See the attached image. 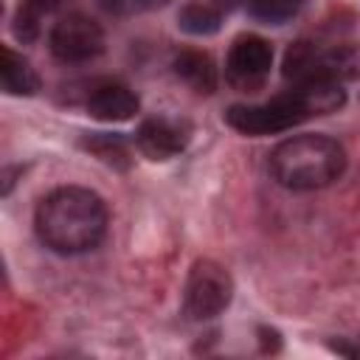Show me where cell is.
I'll return each mask as SVG.
<instances>
[{"mask_svg":"<svg viewBox=\"0 0 360 360\" xmlns=\"http://www.w3.org/2000/svg\"><path fill=\"white\" fill-rule=\"evenodd\" d=\"M104 51V31L87 14H68L51 28V53L62 62H87Z\"/></svg>","mask_w":360,"mask_h":360,"instance_id":"cell-6","label":"cell"},{"mask_svg":"<svg viewBox=\"0 0 360 360\" xmlns=\"http://www.w3.org/2000/svg\"><path fill=\"white\" fill-rule=\"evenodd\" d=\"M82 146H84L87 152H93L96 158H101L104 163H110V166H118V169H127V166H129V149H127L124 135L96 132V135L84 138Z\"/></svg>","mask_w":360,"mask_h":360,"instance_id":"cell-14","label":"cell"},{"mask_svg":"<svg viewBox=\"0 0 360 360\" xmlns=\"http://www.w3.org/2000/svg\"><path fill=\"white\" fill-rule=\"evenodd\" d=\"M233 298V278L231 273L211 262L200 259L194 262L188 281H186V295H183V309L191 321H208L217 318Z\"/></svg>","mask_w":360,"mask_h":360,"instance_id":"cell-4","label":"cell"},{"mask_svg":"<svg viewBox=\"0 0 360 360\" xmlns=\"http://www.w3.org/2000/svg\"><path fill=\"white\" fill-rule=\"evenodd\" d=\"M211 3H214L219 11H233V8H239L245 0H211Z\"/></svg>","mask_w":360,"mask_h":360,"instance_id":"cell-17","label":"cell"},{"mask_svg":"<svg viewBox=\"0 0 360 360\" xmlns=\"http://www.w3.org/2000/svg\"><path fill=\"white\" fill-rule=\"evenodd\" d=\"M338 354H346V357H360V338H349V340H338V343H329Z\"/></svg>","mask_w":360,"mask_h":360,"instance_id":"cell-16","label":"cell"},{"mask_svg":"<svg viewBox=\"0 0 360 360\" xmlns=\"http://www.w3.org/2000/svg\"><path fill=\"white\" fill-rule=\"evenodd\" d=\"M0 82L8 96H34L39 90L37 70L28 65V59L14 53L11 48L0 51Z\"/></svg>","mask_w":360,"mask_h":360,"instance_id":"cell-10","label":"cell"},{"mask_svg":"<svg viewBox=\"0 0 360 360\" xmlns=\"http://www.w3.org/2000/svg\"><path fill=\"white\" fill-rule=\"evenodd\" d=\"M270 65H273L270 42L256 34H248L231 45L228 62H225V76L239 90H259L270 73Z\"/></svg>","mask_w":360,"mask_h":360,"instance_id":"cell-7","label":"cell"},{"mask_svg":"<svg viewBox=\"0 0 360 360\" xmlns=\"http://www.w3.org/2000/svg\"><path fill=\"white\" fill-rule=\"evenodd\" d=\"M352 59L340 48H323L318 42H295L287 56H284V76L292 79L295 84L301 82H315V79H335L352 73Z\"/></svg>","mask_w":360,"mask_h":360,"instance_id":"cell-5","label":"cell"},{"mask_svg":"<svg viewBox=\"0 0 360 360\" xmlns=\"http://www.w3.org/2000/svg\"><path fill=\"white\" fill-rule=\"evenodd\" d=\"M222 25V11L214 3H186L177 11V28L191 37H211Z\"/></svg>","mask_w":360,"mask_h":360,"instance_id":"cell-13","label":"cell"},{"mask_svg":"<svg viewBox=\"0 0 360 360\" xmlns=\"http://www.w3.org/2000/svg\"><path fill=\"white\" fill-rule=\"evenodd\" d=\"M188 143V127L172 118H146L135 132V146L149 160H169Z\"/></svg>","mask_w":360,"mask_h":360,"instance_id":"cell-8","label":"cell"},{"mask_svg":"<svg viewBox=\"0 0 360 360\" xmlns=\"http://www.w3.org/2000/svg\"><path fill=\"white\" fill-rule=\"evenodd\" d=\"M346 169L343 146L329 135H295L278 143L270 155L273 177L292 191L329 186Z\"/></svg>","mask_w":360,"mask_h":360,"instance_id":"cell-2","label":"cell"},{"mask_svg":"<svg viewBox=\"0 0 360 360\" xmlns=\"http://www.w3.org/2000/svg\"><path fill=\"white\" fill-rule=\"evenodd\" d=\"M87 110L98 121H127L138 112V96L121 82H101L90 90Z\"/></svg>","mask_w":360,"mask_h":360,"instance_id":"cell-9","label":"cell"},{"mask_svg":"<svg viewBox=\"0 0 360 360\" xmlns=\"http://www.w3.org/2000/svg\"><path fill=\"white\" fill-rule=\"evenodd\" d=\"M34 225L42 245L53 253H84L104 239L107 205L90 188L62 186L39 202Z\"/></svg>","mask_w":360,"mask_h":360,"instance_id":"cell-1","label":"cell"},{"mask_svg":"<svg viewBox=\"0 0 360 360\" xmlns=\"http://www.w3.org/2000/svg\"><path fill=\"white\" fill-rule=\"evenodd\" d=\"M143 8H158V6H166L169 0H138Z\"/></svg>","mask_w":360,"mask_h":360,"instance_id":"cell-18","label":"cell"},{"mask_svg":"<svg viewBox=\"0 0 360 360\" xmlns=\"http://www.w3.org/2000/svg\"><path fill=\"white\" fill-rule=\"evenodd\" d=\"M312 118L307 98L301 93V87H292L264 104H233L225 112V121L242 132V135H273V132H284L292 129L295 124Z\"/></svg>","mask_w":360,"mask_h":360,"instance_id":"cell-3","label":"cell"},{"mask_svg":"<svg viewBox=\"0 0 360 360\" xmlns=\"http://www.w3.org/2000/svg\"><path fill=\"white\" fill-rule=\"evenodd\" d=\"M174 73L197 93H214L217 87V68L202 51H180L174 56Z\"/></svg>","mask_w":360,"mask_h":360,"instance_id":"cell-11","label":"cell"},{"mask_svg":"<svg viewBox=\"0 0 360 360\" xmlns=\"http://www.w3.org/2000/svg\"><path fill=\"white\" fill-rule=\"evenodd\" d=\"M59 3L62 0H25L14 17V37L20 42H34L42 34L45 20L53 17V11L59 8Z\"/></svg>","mask_w":360,"mask_h":360,"instance_id":"cell-12","label":"cell"},{"mask_svg":"<svg viewBox=\"0 0 360 360\" xmlns=\"http://www.w3.org/2000/svg\"><path fill=\"white\" fill-rule=\"evenodd\" d=\"M298 8H301V0H250L248 3V11L267 25H281L292 20Z\"/></svg>","mask_w":360,"mask_h":360,"instance_id":"cell-15","label":"cell"}]
</instances>
